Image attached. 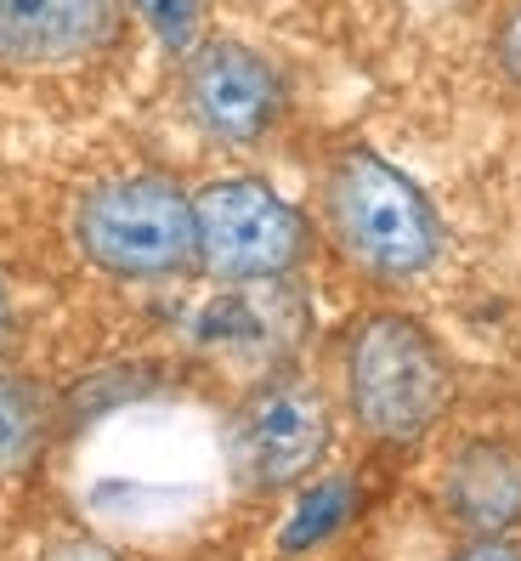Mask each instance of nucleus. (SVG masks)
I'll return each instance as SVG.
<instances>
[{
	"instance_id": "obj_1",
	"label": "nucleus",
	"mask_w": 521,
	"mask_h": 561,
	"mask_svg": "<svg viewBox=\"0 0 521 561\" xmlns=\"http://www.w3.org/2000/svg\"><path fill=\"white\" fill-rule=\"evenodd\" d=\"M317 216L335 255L369 284L403 289L442 267V210L403 164H391L374 148H340L323 164Z\"/></svg>"
},
{
	"instance_id": "obj_2",
	"label": "nucleus",
	"mask_w": 521,
	"mask_h": 561,
	"mask_svg": "<svg viewBox=\"0 0 521 561\" xmlns=\"http://www.w3.org/2000/svg\"><path fill=\"white\" fill-rule=\"evenodd\" d=\"M340 398L369 443H426L460 398V369L426 318L403 307L363 312L340 341Z\"/></svg>"
},
{
	"instance_id": "obj_3",
	"label": "nucleus",
	"mask_w": 521,
	"mask_h": 561,
	"mask_svg": "<svg viewBox=\"0 0 521 561\" xmlns=\"http://www.w3.org/2000/svg\"><path fill=\"white\" fill-rule=\"evenodd\" d=\"M74 250L119 284H171L199 273L193 193L165 171H119L74 199Z\"/></svg>"
},
{
	"instance_id": "obj_4",
	"label": "nucleus",
	"mask_w": 521,
	"mask_h": 561,
	"mask_svg": "<svg viewBox=\"0 0 521 561\" xmlns=\"http://www.w3.org/2000/svg\"><path fill=\"white\" fill-rule=\"evenodd\" d=\"M199 273L227 289H260L289 278L312 250V221L260 176H216L193 187Z\"/></svg>"
},
{
	"instance_id": "obj_5",
	"label": "nucleus",
	"mask_w": 521,
	"mask_h": 561,
	"mask_svg": "<svg viewBox=\"0 0 521 561\" xmlns=\"http://www.w3.org/2000/svg\"><path fill=\"white\" fill-rule=\"evenodd\" d=\"M182 108L205 142L255 153L278 137L289 114V80L260 46L239 35H205L182 51Z\"/></svg>"
},
{
	"instance_id": "obj_6",
	"label": "nucleus",
	"mask_w": 521,
	"mask_h": 561,
	"mask_svg": "<svg viewBox=\"0 0 521 561\" xmlns=\"http://www.w3.org/2000/svg\"><path fill=\"white\" fill-rule=\"evenodd\" d=\"M329 437L335 420L323 386L306 375H267L244 391L233 432H227V454H233V477L250 493H283L323 466Z\"/></svg>"
},
{
	"instance_id": "obj_7",
	"label": "nucleus",
	"mask_w": 521,
	"mask_h": 561,
	"mask_svg": "<svg viewBox=\"0 0 521 561\" xmlns=\"http://www.w3.org/2000/svg\"><path fill=\"white\" fill-rule=\"evenodd\" d=\"M125 0H0V75H62L108 57Z\"/></svg>"
},
{
	"instance_id": "obj_8",
	"label": "nucleus",
	"mask_w": 521,
	"mask_h": 561,
	"mask_svg": "<svg viewBox=\"0 0 521 561\" xmlns=\"http://www.w3.org/2000/svg\"><path fill=\"white\" fill-rule=\"evenodd\" d=\"M442 516L465 539L516 534L521 527V448L505 437H471L453 448L437 482Z\"/></svg>"
},
{
	"instance_id": "obj_9",
	"label": "nucleus",
	"mask_w": 521,
	"mask_h": 561,
	"mask_svg": "<svg viewBox=\"0 0 521 561\" xmlns=\"http://www.w3.org/2000/svg\"><path fill=\"white\" fill-rule=\"evenodd\" d=\"M51 443V398L0 363V482H18L40 466Z\"/></svg>"
},
{
	"instance_id": "obj_10",
	"label": "nucleus",
	"mask_w": 521,
	"mask_h": 561,
	"mask_svg": "<svg viewBox=\"0 0 521 561\" xmlns=\"http://www.w3.org/2000/svg\"><path fill=\"white\" fill-rule=\"evenodd\" d=\"M125 7H137L148 23H153V35L165 41V51H187V46H199L205 41V18H199V0H125Z\"/></svg>"
},
{
	"instance_id": "obj_11",
	"label": "nucleus",
	"mask_w": 521,
	"mask_h": 561,
	"mask_svg": "<svg viewBox=\"0 0 521 561\" xmlns=\"http://www.w3.org/2000/svg\"><path fill=\"white\" fill-rule=\"evenodd\" d=\"M487 57H494V75L505 80V91L521 96V0H499L494 23H487Z\"/></svg>"
},
{
	"instance_id": "obj_12",
	"label": "nucleus",
	"mask_w": 521,
	"mask_h": 561,
	"mask_svg": "<svg viewBox=\"0 0 521 561\" xmlns=\"http://www.w3.org/2000/svg\"><path fill=\"white\" fill-rule=\"evenodd\" d=\"M453 561H521V539H510V534L465 539L460 550H453Z\"/></svg>"
},
{
	"instance_id": "obj_13",
	"label": "nucleus",
	"mask_w": 521,
	"mask_h": 561,
	"mask_svg": "<svg viewBox=\"0 0 521 561\" xmlns=\"http://www.w3.org/2000/svg\"><path fill=\"white\" fill-rule=\"evenodd\" d=\"M12 323H18V312H12V289H7V278H0V352H7V341H12Z\"/></svg>"
}]
</instances>
